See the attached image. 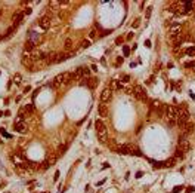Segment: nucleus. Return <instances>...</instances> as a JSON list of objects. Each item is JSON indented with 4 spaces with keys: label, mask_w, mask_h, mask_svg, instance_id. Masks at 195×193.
I'll return each mask as SVG.
<instances>
[{
    "label": "nucleus",
    "mask_w": 195,
    "mask_h": 193,
    "mask_svg": "<svg viewBox=\"0 0 195 193\" xmlns=\"http://www.w3.org/2000/svg\"><path fill=\"white\" fill-rule=\"evenodd\" d=\"M111 95H113V91H111V88H105L102 92H101V103H102V104L108 103V101L111 99Z\"/></svg>",
    "instance_id": "11"
},
{
    "label": "nucleus",
    "mask_w": 195,
    "mask_h": 193,
    "mask_svg": "<svg viewBox=\"0 0 195 193\" xmlns=\"http://www.w3.org/2000/svg\"><path fill=\"white\" fill-rule=\"evenodd\" d=\"M180 34V25L179 24H175V25L170 27V36L171 37H176Z\"/></svg>",
    "instance_id": "16"
},
{
    "label": "nucleus",
    "mask_w": 195,
    "mask_h": 193,
    "mask_svg": "<svg viewBox=\"0 0 195 193\" xmlns=\"http://www.w3.org/2000/svg\"><path fill=\"white\" fill-rule=\"evenodd\" d=\"M191 149V143L188 138H185V137H179V140H177V150L180 151V153H186V151Z\"/></svg>",
    "instance_id": "8"
},
{
    "label": "nucleus",
    "mask_w": 195,
    "mask_h": 193,
    "mask_svg": "<svg viewBox=\"0 0 195 193\" xmlns=\"http://www.w3.org/2000/svg\"><path fill=\"white\" fill-rule=\"evenodd\" d=\"M95 128H96V132H98V138L99 141H105L107 140V126L101 119H96L95 120Z\"/></svg>",
    "instance_id": "4"
},
{
    "label": "nucleus",
    "mask_w": 195,
    "mask_h": 193,
    "mask_svg": "<svg viewBox=\"0 0 195 193\" xmlns=\"http://www.w3.org/2000/svg\"><path fill=\"white\" fill-rule=\"evenodd\" d=\"M13 129L18 131V132H25V131H27V123H25V122H15Z\"/></svg>",
    "instance_id": "15"
},
{
    "label": "nucleus",
    "mask_w": 195,
    "mask_h": 193,
    "mask_svg": "<svg viewBox=\"0 0 195 193\" xmlns=\"http://www.w3.org/2000/svg\"><path fill=\"white\" fill-rule=\"evenodd\" d=\"M46 161L50 163V167H52V165H55V163H56V161H58V155H52V156H47V157H46Z\"/></svg>",
    "instance_id": "20"
},
{
    "label": "nucleus",
    "mask_w": 195,
    "mask_h": 193,
    "mask_svg": "<svg viewBox=\"0 0 195 193\" xmlns=\"http://www.w3.org/2000/svg\"><path fill=\"white\" fill-rule=\"evenodd\" d=\"M59 2H49V9H56Z\"/></svg>",
    "instance_id": "26"
},
{
    "label": "nucleus",
    "mask_w": 195,
    "mask_h": 193,
    "mask_svg": "<svg viewBox=\"0 0 195 193\" xmlns=\"http://www.w3.org/2000/svg\"><path fill=\"white\" fill-rule=\"evenodd\" d=\"M24 111H25V113H28V115L34 113V105H33V104H27L25 107H24Z\"/></svg>",
    "instance_id": "22"
},
{
    "label": "nucleus",
    "mask_w": 195,
    "mask_h": 193,
    "mask_svg": "<svg viewBox=\"0 0 195 193\" xmlns=\"http://www.w3.org/2000/svg\"><path fill=\"white\" fill-rule=\"evenodd\" d=\"M115 150L123 155H134V156H140V150L134 144H124V146H118Z\"/></svg>",
    "instance_id": "3"
},
{
    "label": "nucleus",
    "mask_w": 195,
    "mask_h": 193,
    "mask_svg": "<svg viewBox=\"0 0 195 193\" xmlns=\"http://www.w3.org/2000/svg\"><path fill=\"white\" fill-rule=\"evenodd\" d=\"M81 46H83V48H89V46H90V40H84Z\"/></svg>",
    "instance_id": "36"
},
{
    "label": "nucleus",
    "mask_w": 195,
    "mask_h": 193,
    "mask_svg": "<svg viewBox=\"0 0 195 193\" xmlns=\"http://www.w3.org/2000/svg\"><path fill=\"white\" fill-rule=\"evenodd\" d=\"M72 48H74V40H72V39H67L65 43H64V49H65V51H71Z\"/></svg>",
    "instance_id": "18"
},
{
    "label": "nucleus",
    "mask_w": 195,
    "mask_h": 193,
    "mask_svg": "<svg viewBox=\"0 0 195 193\" xmlns=\"http://www.w3.org/2000/svg\"><path fill=\"white\" fill-rule=\"evenodd\" d=\"M30 14H31V8H27V9H25V11H24V15H30Z\"/></svg>",
    "instance_id": "37"
},
{
    "label": "nucleus",
    "mask_w": 195,
    "mask_h": 193,
    "mask_svg": "<svg viewBox=\"0 0 195 193\" xmlns=\"http://www.w3.org/2000/svg\"><path fill=\"white\" fill-rule=\"evenodd\" d=\"M123 61H124V58H123V57H118V58H117V63H115V65H117V67H118V65H121V64H123Z\"/></svg>",
    "instance_id": "32"
},
{
    "label": "nucleus",
    "mask_w": 195,
    "mask_h": 193,
    "mask_svg": "<svg viewBox=\"0 0 195 193\" xmlns=\"http://www.w3.org/2000/svg\"><path fill=\"white\" fill-rule=\"evenodd\" d=\"M149 107H151V111L157 113L158 116L164 115V104H161L158 99H152V101L149 103Z\"/></svg>",
    "instance_id": "9"
},
{
    "label": "nucleus",
    "mask_w": 195,
    "mask_h": 193,
    "mask_svg": "<svg viewBox=\"0 0 195 193\" xmlns=\"http://www.w3.org/2000/svg\"><path fill=\"white\" fill-rule=\"evenodd\" d=\"M123 51H124V55H126V57H127V55H130V48H129V46H124Z\"/></svg>",
    "instance_id": "34"
},
{
    "label": "nucleus",
    "mask_w": 195,
    "mask_h": 193,
    "mask_svg": "<svg viewBox=\"0 0 195 193\" xmlns=\"http://www.w3.org/2000/svg\"><path fill=\"white\" fill-rule=\"evenodd\" d=\"M139 24H140V18H136V19L132 22V28H138Z\"/></svg>",
    "instance_id": "25"
},
{
    "label": "nucleus",
    "mask_w": 195,
    "mask_h": 193,
    "mask_svg": "<svg viewBox=\"0 0 195 193\" xmlns=\"http://www.w3.org/2000/svg\"><path fill=\"white\" fill-rule=\"evenodd\" d=\"M145 46H146V48H151V42H149V40H145Z\"/></svg>",
    "instance_id": "43"
},
{
    "label": "nucleus",
    "mask_w": 195,
    "mask_h": 193,
    "mask_svg": "<svg viewBox=\"0 0 195 193\" xmlns=\"http://www.w3.org/2000/svg\"><path fill=\"white\" fill-rule=\"evenodd\" d=\"M15 82H16V83H19V82H21V74H16V76H15Z\"/></svg>",
    "instance_id": "38"
},
{
    "label": "nucleus",
    "mask_w": 195,
    "mask_h": 193,
    "mask_svg": "<svg viewBox=\"0 0 195 193\" xmlns=\"http://www.w3.org/2000/svg\"><path fill=\"white\" fill-rule=\"evenodd\" d=\"M194 128H195L194 122H188V123H185V125L180 128V131H182V134H180V135L185 137V138H188V135H189L191 132L194 131Z\"/></svg>",
    "instance_id": "10"
},
{
    "label": "nucleus",
    "mask_w": 195,
    "mask_h": 193,
    "mask_svg": "<svg viewBox=\"0 0 195 193\" xmlns=\"http://www.w3.org/2000/svg\"><path fill=\"white\" fill-rule=\"evenodd\" d=\"M30 91H31V86H27V88L24 89V92H25V94H27V92H30Z\"/></svg>",
    "instance_id": "44"
},
{
    "label": "nucleus",
    "mask_w": 195,
    "mask_h": 193,
    "mask_svg": "<svg viewBox=\"0 0 195 193\" xmlns=\"http://www.w3.org/2000/svg\"><path fill=\"white\" fill-rule=\"evenodd\" d=\"M186 54H188L189 57H194L195 55V48H188V49H186Z\"/></svg>",
    "instance_id": "27"
},
{
    "label": "nucleus",
    "mask_w": 195,
    "mask_h": 193,
    "mask_svg": "<svg viewBox=\"0 0 195 193\" xmlns=\"http://www.w3.org/2000/svg\"><path fill=\"white\" fill-rule=\"evenodd\" d=\"M142 175H144V172H142V171L136 172V178H140V177H142Z\"/></svg>",
    "instance_id": "41"
},
{
    "label": "nucleus",
    "mask_w": 195,
    "mask_h": 193,
    "mask_svg": "<svg viewBox=\"0 0 195 193\" xmlns=\"http://www.w3.org/2000/svg\"><path fill=\"white\" fill-rule=\"evenodd\" d=\"M180 190H182V187H180V186H176L175 189H173V192L175 193H177V192H180Z\"/></svg>",
    "instance_id": "39"
},
{
    "label": "nucleus",
    "mask_w": 195,
    "mask_h": 193,
    "mask_svg": "<svg viewBox=\"0 0 195 193\" xmlns=\"http://www.w3.org/2000/svg\"><path fill=\"white\" fill-rule=\"evenodd\" d=\"M176 162H177V159H176V157H171L170 161H166L164 162V167H175Z\"/></svg>",
    "instance_id": "23"
},
{
    "label": "nucleus",
    "mask_w": 195,
    "mask_h": 193,
    "mask_svg": "<svg viewBox=\"0 0 195 193\" xmlns=\"http://www.w3.org/2000/svg\"><path fill=\"white\" fill-rule=\"evenodd\" d=\"M151 12H152V8H148V9H146V14H145V18H146V19H149V18H151Z\"/></svg>",
    "instance_id": "31"
},
{
    "label": "nucleus",
    "mask_w": 195,
    "mask_h": 193,
    "mask_svg": "<svg viewBox=\"0 0 195 193\" xmlns=\"http://www.w3.org/2000/svg\"><path fill=\"white\" fill-rule=\"evenodd\" d=\"M71 80H72V79H71V73L65 71V73L58 74L56 77H55V80L52 82V86H53L55 89H59V88H62L64 85H68Z\"/></svg>",
    "instance_id": "2"
},
{
    "label": "nucleus",
    "mask_w": 195,
    "mask_h": 193,
    "mask_svg": "<svg viewBox=\"0 0 195 193\" xmlns=\"http://www.w3.org/2000/svg\"><path fill=\"white\" fill-rule=\"evenodd\" d=\"M34 49H36V43L33 40H27L24 43V54H34Z\"/></svg>",
    "instance_id": "12"
},
{
    "label": "nucleus",
    "mask_w": 195,
    "mask_h": 193,
    "mask_svg": "<svg viewBox=\"0 0 195 193\" xmlns=\"http://www.w3.org/2000/svg\"><path fill=\"white\" fill-rule=\"evenodd\" d=\"M127 39H133V33H129V34H127Z\"/></svg>",
    "instance_id": "45"
},
{
    "label": "nucleus",
    "mask_w": 195,
    "mask_h": 193,
    "mask_svg": "<svg viewBox=\"0 0 195 193\" xmlns=\"http://www.w3.org/2000/svg\"><path fill=\"white\" fill-rule=\"evenodd\" d=\"M52 19H53L52 14H46V15L40 16V19H39V25H40V28H43V30H49L50 25H52Z\"/></svg>",
    "instance_id": "7"
},
{
    "label": "nucleus",
    "mask_w": 195,
    "mask_h": 193,
    "mask_svg": "<svg viewBox=\"0 0 195 193\" xmlns=\"http://www.w3.org/2000/svg\"><path fill=\"white\" fill-rule=\"evenodd\" d=\"M98 115L101 116V117H107L108 116V107H107V104H101L98 105Z\"/></svg>",
    "instance_id": "14"
},
{
    "label": "nucleus",
    "mask_w": 195,
    "mask_h": 193,
    "mask_svg": "<svg viewBox=\"0 0 195 193\" xmlns=\"http://www.w3.org/2000/svg\"><path fill=\"white\" fill-rule=\"evenodd\" d=\"M47 168H50V163H49L47 161H44V162L40 165V169H47Z\"/></svg>",
    "instance_id": "28"
},
{
    "label": "nucleus",
    "mask_w": 195,
    "mask_h": 193,
    "mask_svg": "<svg viewBox=\"0 0 195 193\" xmlns=\"http://www.w3.org/2000/svg\"><path fill=\"white\" fill-rule=\"evenodd\" d=\"M132 95H133L136 99H139V101H142V103H146L148 101V95H146V91H145L144 86H134L133 89H132Z\"/></svg>",
    "instance_id": "5"
},
{
    "label": "nucleus",
    "mask_w": 195,
    "mask_h": 193,
    "mask_svg": "<svg viewBox=\"0 0 195 193\" xmlns=\"http://www.w3.org/2000/svg\"><path fill=\"white\" fill-rule=\"evenodd\" d=\"M124 88V85L120 82V80H113L111 82V91L113 89H123Z\"/></svg>",
    "instance_id": "19"
},
{
    "label": "nucleus",
    "mask_w": 195,
    "mask_h": 193,
    "mask_svg": "<svg viewBox=\"0 0 195 193\" xmlns=\"http://www.w3.org/2000/svg\"><path fill=\"white\" fill-rule=\"evenodd\" d=\"M65 150H67V146H61V149H59V150H58V156H59V155H62V153H65Z\"/></svg>",
    "instance_id": "30"
},
{
    "label": "nucleus",
    "mask_w": 195,
    "mask_h": 193,
    "mask_svg": "<svg viewBox=\"0 0 195 193\" xmlns=\"http://www.w3.org/2000/svg\"><path fill=\"white\" fill-rule=\"evenodd\" d=\"M15 168L18 169L19 172H24V171H28V165H27V162L24 161L22 163H15Z\"/></svg>",
    "instance_id": "17"
},
{
    "label": "nucleus",
    "mask_w": 195,
    "mask_h": 193,
    "mask_svg": "<svg viewBox=\"0 0 195 193\" xmlns=\"http://www.w3.org/2000/svg\"><path fill=\"white\" fill-rule=\"evenodd\" d=\"M89 37H90V39H93V37H96V30H92V31L89 33Z\"/></svg>",
    "instance_id": "35"
},
{
    "label": "nucleus",
    "mask_w": 195,
    "mask_h": 193,
    "mask_svg": "<svg viewBox=\"0 0 195 193\" xmlns=\"http://www.w3.org/2000/svg\"><path fill=\"white\" fill-rule=\"evenodd\" d=\"M58 178H59V171L55 172V177H53V180H55V181H58Z\"/></svg>",
    "instance_id": "40"
},
{
    "label": "nucleus",
    "mask_w": 195,
    "mask_h": 193,
    "mask_svg": "<svg viewBox=\"0 0 195 193\" xmlns=\"http://www.w3.org/2000/svg\"><path fill=\"white\" fill-rule=\"evenodd\" d=\"M188 122H189V111L185 109H179V113H177V126L182 128Z\"/></svg>",
    "instance_id": "6"
},
{
    "label": "nucleus",
    "mask_w": 195,
    "mask_h": 193,
    "mask_svg": "<svg viewBox=\"0 0 195 193\" xmlns=\"http://www.w3.org/2000/svg\"><path fill=\"white\" fill-rule=\"evenodd\" d=\"M177 113H179V107L164 105V116H166V122H167L169 126L177 125Z\"/></svg>",
    "instance_id": "1"
},
{
    "label": "nucleus",
    "mask_w": 195,
    "mask_h": 193,
    "mask_svg": "<svg viewBox=\"0 0 195 193\" xmlns=\"http://www.w3.org/2000/svg\"><path fill=\"white\" fill-rule=\"evenodd\" d=\"M98 83H99V80H98L96 77H90V83H89V88L90 89H95L98 86Z\"/></svg>",
    "instance_id": "21"
},
{
    "label": "nucleus",
    "mask_w": 195,
    "mask_h": 193,
    "mask_svg": "<svg viewBox=\"0 0 195 193\" xmlns=\"http://www.w3.org/2000/svg\"><path fill=\"white\" fill-rule=\"evenodd\" d=\"M3 39H5V37H3V36H0V40H3Z\"/></svg>",
    "instance_id": "46"
},
{
    "label": "nucleus",
    "mask_w": 195,
    "mask_h": 193,
    "mask_svg": "<svg viewBox=\"0 0 195 193\" xmlns=\"http://www.w3.org/2000/svg\"><path fill=\"white\" fill-rule=\"evenodd\" d=\"M123 42H124L123 37H117V39H115V45H121Z\"/></svg>",
    "instance_id": "33"
},
{
    "label": "nucleus",
    "mask_w": 195,
    "mask_h": 193,
    "mask_svg": "<svg viewBox=\"0 0 195 193\" xmlns=\"http://www.w3.org/2000/svg\"><path fill=\"white\" fill-rule=\"evenodd\" d=\"M24 12H15L13 14V16H12V22H13V25H19L21 22H22V19H24Z\"/></svg>",
    "instance_id": "13"
},
{
    "label": "nucleus",
    "mask_w": 195,
    "mask_h": 193,
    "mask_svg": "<svg viewBox=\"0 0 195 193\" xmlns=\"http://www.w3.org/2000/svg\"><path fill=\"white\" fill-rule=\"evenodd\" d=\"M89 83H90V76H89V77H83L81 80H80V85H81V86H89Z\"/></svg>",
    "instance_id": "24"
},
{
    "label": "nucleus",
    "mask_w": 195,
    "mask_h": 193,
    "mask_svg": "<svg viewBox=\"0 0 195 193\" xmlns=\"http://www.w3.org/2000/svg\"><path fill=\"white\" fill-rule=\"evenodd\" d=\"M39 91H40V89H37V91H34V92H33V99H34V98L37 97V94H39Z\"/></svg>",
    "instance_id": "42"
},
{
    "label": "nucleus",
    "mask_w": 195,
    "mask_h": 193,
    "mask_svg": "<svg viewBox=\"0 0 195 193\" xmlns=\"http://www.w3.org/2000/svg\"><path fill=\"white\" fill-rule=\"evenodd\" d=\"M129 80H130V76H129V74H123L121 79H120V82H121V83H123V82H129Z\"/></svg>",
    "instance_id": "29"
}]
</instances>
